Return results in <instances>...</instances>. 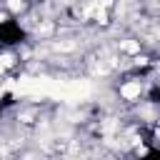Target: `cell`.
<instances>
[{
    "label": "cell",
    "instance_id": "obj_1",
    "mask_svg": "<svg viewBox=\"0 0 160 160\" xmlns=\"http://www.w3.org/2000/svg\"><path fill=\"white\" fill-rule=\"evenodd\" d=\"M140 90H142V88H140V82H128V85H122V88H120V95H122L125 100H135V98L140 95Z\"/></svg>",
    "mask_w": 160,
    "mask_h": 160
},
{
    "label": "cell",
    "instance_id": "obj_2",
    "mask_svg": "<svg viewBox=\"0 0 160 160\" xmlns=\"http://www.w3.org/2000/svg\"><path fill=\"white\" fill-rule=\"evenodd\" d=\"M10 10H22V0H10Z\"/></svg>",
    "mask_w": 160,
    "mask_h": 160
}]
</instances>
